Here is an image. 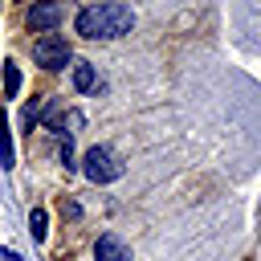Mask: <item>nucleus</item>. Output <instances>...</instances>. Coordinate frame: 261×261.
<instances>
[{
	"label": "nucleus",
	"instance_id": "1",
	"mask_svg": "<svg viewBox=\"0 0 261 261\" xmlns=\"http://www.w3.org/2000/svg\"><path fill=\"white\" fill-rule=\"evenodd\" d=\"M73 29H77L86 41H118V37H126V33L135 29V12H130V4H122V0H102V4L82 8L77 20H73Z\"/></svg>",
	"mask_w": 261,
	"mask_h": 261
},
{
	"label": "nucleus",
	"instance_id": "2",
	"mask_svg": "<svg viewBox=\"0 0 261 261\" xmlns=\"http://www.w3.org/2000/svg\"><path fill=\"white\" fill-rule=\"evenodd\" d=\"M82 175H86L90 184H110V179L122 175V163H118V155H114L110 147H90V151L82 155Z\"/></svg>",
	"mask_w": 261,
	"mask_h": 261
},
{
	"label": "nucleus",
	"instance_id": "3",
	"mask_svg": "<svg viewBox=\"0 0 261 261\" xmlns=\"http://www.w3.org/2000/svg\"><path fill=\"white\" fill-rule=\"evenodd\" d=\"M69 57H73V49H69V41L57 37V33H45V37L33 41V61H37L41 69H65Z\"/></svg>",
	"mask_w": 261,
	"mask_h": 261
},
{
	"label": "nucleus",
	"instance_id": "4",
	"mask_svg": "<svg viewBox=\"0 0 261 261\" xmlns=\"http://www.w3.org/2000/svg\"><path fill=\"white\" fill-rule=\"evenodd\" d=\"M61 16H65L61 0H33L24 20H29V29H33V33H41V37H45V33H53V29L61 24Z\"/></svg>",
	"mask_w": 261,
	"mask_h": 261
},
{
	"label": "nucleus",
	"instance_id": "5",
	"mask_svg": "<svg viewBox=\"0 0 261 261\" xmlns=\"http://www.w3.org/2000/svg\"><path fill=\"white\" fill-rule=\"evenodd\" d=\"M94 261H130V249L122 245V237L102 232V237L94 241Z\"/></svg>",
	"mask_w": 261,
	"mask_h": 261
},
{
	"label": "nucleus",
	"instance_id": "6",
	"mask_svg": "<svg viewBox=\"0 0 261 261\" xmlns=\"http://www.w3.org/2000/svg\"><path fill=\"white\" fill-rule=\"evenodd\" d=\"M73 90H77V94H94V90H98V69H94L90 61H77V65H73Z\"/></svg>",
	"mask_w": 261,
	"mask_h": 261
},
{
	"label": "nucleus",
	"instance_id": "7",
	"mask_svg": "<svg viewBox=\"0 0 261 261\" xmlns=\"http://www.w3.org/2000/svg\"><path fill=\"white\" fill-rule=\"evenodd\" d=\"M16 159H12V130H8V114H4V106H0V167L8 171Z\"/></svg>",
	"mask_w": 261,
	"mask_h": 261
},
{
	"label": "nucleus",
	"instance_id": "8",
	"mask_svg": "<svg viewBox=\"0 0 261 261\" xmlns=\"http://www.w3.org/2000/svg\"><path fill=\"white\" fill-rule=\"evenodd\" d=\"M0 69H4V98H16L20 94V69H16V61H4Z\"/></svg>",
	"mask_w": 261,
	"mask_h": 261
},
{
	"label": "nucleus",
	"instance_id": "9",
	"mask_svg": "<svg viewBox=\"0 0 261 261\" xmlns=\"http://www.w3.org/2000/svg\"><path fill=\"white\" fill-rule=\"evenodd\" d=\"M45 224H49L45 208H33V212H29V232H33V241H45V232H49Z\"/></svg>",
	"mask_w": 261,
	"mask_h": 261
},
{
	"label": "nucleus",
	"instance_id": "10",
	"mask_svg": "<svg viewBox=\"0 0 261 261\" xmlns=\"http://www.w3.org/2000/svg\"><path fill=\"white\" fill-rule=\"evenodd\" d=\"M41 110H45V106H41V102L33 98V102L24 106V114H20V118H24V126H33V122H41Z\"/></svg>",
	"mask_w": 261,
	"mask_h": 261
},
{
	"label": "nucleus",
	"instance_id": "11",
	"mask_svg": "<svg viewBox=\"0 0 261 261\" xmlns=\"http://www.w3.org/2000/svg\"><path fill=\"white\" fill-rule=\"evenodd\" d=\"M61 212H65V216H82V208H77L73 200H61Z\"/></svg>",
	"mask_w": 261,
	"mask_h": 261
},
{
	"label": "nucleus",
	"instance_id": "12",
	"mask_svg": "<svg viewBox=\"0 0 261 261\" xmlns=\"http://www.w3.org/2000/svg\"><path fill=\"white\" fill-rule=\"evenodd\" d=\"M0 257H4V261H20V257H16V249H0Z\"/></svg>",
	"mask_w": 261,
	"mask_h": 261
}]
</instances>
